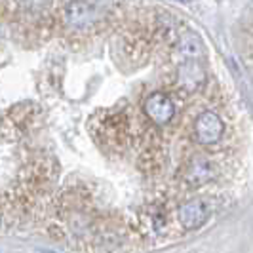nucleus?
Here are the masks:
<instances>
[{
    "label": "nucleus",
    "mask_w": 253,
    "mask_h": 253,
    "mask_svg": "<svg viewBox=\"0 0 253 253\" xmlns=\"http://www.w3.org/2000/svg\"><path fill=\"white\" fill-rule=\"evenodd\" d=\"M210 206L204 200H189L177 208V223L185 230H196L210 219Z\"/></svg>",
    "instance_id": "3"
},
{
    "label": "nucleus",
    "mask_w": 253,
    "mask_h": 253,
    "mask_svg": "<svg viewBox=\"0 0 253 253\" xmlns=\"http://www.w3.org/2000/svg\"><path fill=\"white\" fill-rule=\"evenodd\" d=\"M65 19L73 29H88L95 21V8L86 0H73L65 10Z\"/></svg>",
    "instance_id": "6"
},
{
    "label": "nucleus",
    "mask_w": 253,
    "mask_h": 253,
    "mask_svg": "<svg viewBox=\"0 0 253 253\" xmlns=\"http://www.w3.org/2000/svg\"><path fill=\"white\" fill-rule=\"evenodd\" d=\"M143 109H145V114L149 116V120H152L158 126L169 124L173 120V116H175L173 99L168 93H164V91H154V93H151L145 99Z\"/></svg>",
    "instance_id": "2"
},
{
    "label": "nucleus",
    "mask_w": 253,
    "mask_h": 253,
    "mask_svg": "<svg viewBox=\"0 0 253 253\" xmlns=\"http://www.w3.org/2000/svg\"><path fill=\"white\" fill-rule=\"evenodd\" d=\"M44 253H51V252H44Z\"/></svg>",
    "instance_id": "8"
},
{
    "label": "nucleus",
    "mask_w": 253,
    "mask_h": 253,
    "mask_svg": "<svg viewBox=\"0 0 253 253\" xmlns=\"http://www.w3.org/2000/svg\"><path fill=\"white\" fill-rule=\"evenodd\" d=\"M213 171L211 166L208 164L204 158H194L189 166H187V183L190 185H202L208 179H211Z\"/></svg>",
    "instance_id": "7"
},
{
    "label": "nucleus",
    "mask_w": 253,
    "mask_h": 253,
    "mask_svg": "<svg viewBox=\"0 0 253 253\" xmlns=\"http://www.w3.org/2000/svg\"><path fill=\"white\" fill-rule=\"evenodd\" d=\"M225 124L221 120V116L213 111H204L198 114V118L194 120V137L200 145H215L223 137Z\"/></svg>",
    "instance_id": "1"
},
{
    "label": "nucleus",
    "mask_w": 253,
    "mask_h": 253,
    "mask_svg": "<svg viewBox=\"0 0 253 253\" xmlns=\"http://www.w3.org/2000/svg\"><path fill=\"white\" fill-rule=\"evenodd\" d=\"M206 82L204 61H179L177 63V86L183 91H196Z\"/></svg>",
    "instance_id": "5"
},
{
    "label": "nucleus",
    "mask_w": 253,
    "mask_h": 253,
    "mask_svg": "<svg viewBox=\"0 0 253 253\" xmlns=\"http://www.w3.org/2000/svg\"><path fill=\"white\" fill-rule=\"evenodd\" d=\"M175 63L179 61H204L206 59V46L200 35H196L194 31H183L175 44L173 51Z\"/></svg>",
    "instance_id": "4"
}]
</instances>
